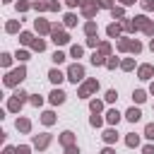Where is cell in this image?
Returning <instances> with one entry per match:
<instances>
[{"label": "cell", "mask_w": 154, "mask_h": 154, "mask_svg": "<svg viewBox=\"0 0 154 154\" xmlns=\"http://www.w3.org/2000/svg\"><path fill=\"white\" fill-rule=\"evenodd\" d=\"M89 108H91V113H101V111H103V103H101V101H96V99H94V101H91V103H89Z\"/></svg>", "instance_id": "d4e9b609"}, {"label": "cell", "mask_w": 154, "mask_h": 154, "mask_svg": "<svg viewBox=\"0 0 154 154\" xmlns=\"http://www.w3.org/2000/svg\"><path fill=\"white\" fill-rule=\"evenodd\" d=\"M60 144H63L65 149H67V147H72V144H75V135H72L70 130H65V132L60 135Z\"/></svg>", "instance_id": "8fae6325"}, {"label": "cell", "mask_w": 154, "mask_h": 154, "mask_svg": "<svg viewBox=\"0 0 154 154\" xmlns=\"http://www.w3.org/2000/svg\"><path fill=\"white\" fill-rule=\"evenodd\" d=\"M48 10H53V12L60 10V2H58V0H51V2H48Z\"/></svg>", "instance_id": "c3c4849f"}, {"label": "cell", "mask_w": 154, "mask_h": 154, "mask_svg": "<svg viewBox=\"0 0 154 154\" xmlns=\"http://www.w3.org/2000/svg\"><path fill=\"white\" fill-rule=\"evenodd\" d=\"M120 31H123V24H116V22H113V24H108V26H106V34H108L111 38L120 36Z\"/></svg>", "instance_id": "7c38bea8"}, {"label": "cell", "mask_w": 154, "mask_h": 154, "mask_svg": "<svg viewBox=\"0 0 154 154\" xmlns=\"http://www.w3.org/2000/svg\"><path fill=\"white\" fill-rule=\"evenodd\" d=\"M67 5H70V7H77L79 2H77V0H67Z\"/></svg>", "instance_id": "db71d44e"}, {"label": "cell", "mask_w": 154, "mask_h": 154, "mask_svg": "<svg viewBox=\"0 0 154 154\" xmlns=\"http://www.w3.org/2000/svg\"><path fill=\"white\" fill-rule=\"evenodd\" d=\"M132 99H135V101H137V103H142V101H144V99H147V94H144V91H142V89H137V91H132Z\"/></svg>", "instance_id": "f546056e"}, {"label": "cell", "mask_w": 154, "mask_h": 154, "mask_svg": "<svg viewBox=\"0 0 154 154\" xmlns=\"http://www.w3.org/2000/svg\"><path fill=\"white\" fill-rule=\"evenodd\" d=\"M41 123H43V125H53V123H55V113H53V111H46V113L41 116Z\"/></svg>", "instance_id": "ffe728a7"}, {"label": "cell", "mask_w": 154, "mask_h": 154, "mask_svg": "<svg viewBox=\"0 0 154 154\" xmlns=\"http://www.w3.org/2000/svg\"><path fill=\"white\" fill-rule=\"evenodd\" d=\"M149 91H152V94H154V82H152V87H149Z\"/></svg>", "instance_id": "680465c9"}, {"label": "cell", "mask_w": 154, "mask_h": 154, "mask_svg": "<svg viewBox=\"0 0 154 154\" xmlns=\"http://www.w3.org/2000/svg\"><path fill=\"white\" fill-rule=\"evenodd\" d=\"M5 31H7V34H17V31H19V22H17V19L7 22V24H5Z\"/></svg>", "instance_id": "44dd1931"}, {"label": "cell", "mask_w": 154, "mask_h": 154, "mask_svg": "<svg viewBox=\"0 0 154 154\" xmlns=\"http://www.w3.org/2000/svg\"><path fill=\"white\" fill-rule=\"evenodd\" d=\"M17 130L19 132H29L31 130V120L29 118H17Z\"/></svg>", "instance_id": "9a60e30c"}, {"label": "cell", "mask_w": 154, "mask_h": 154, "mask_svg": "<svg viewBox=\"0 0 154 154\" xmlns=\"http://www.w3.org/2000/svg\"><path fill=\"white\" fill-rule=\"evenodd\" d=\"M120 67H123V70H132V67H135V60H132V58H125V60L120 63Z\"/></svg>", "instance_id": "d6a6232c"}, {"label": "cell", "mask_w": 154, "mask_h": 154, "mask_svg": "<svg viewBox=\"0 0 154 154\" xmlns=\"http://www.w3.org/2000/svg\"><path fill=\"white\" fill-rule=\"evenodd\" d=\"M67 79H70V82H75V84H77V82H82V79H84V67H82L79 63L70 65V67H67Z\"/></svg>", "instance_id": "277c9868"}, {"label": "cell", "mask_w": 154, "mask_h": 154, "mask_svg": "<svg viewBox=\"0 0 154 154\" xmlns=\"http://www.w3.org/2000/svg\"><path fill=\"white\" fill-rule=\"evenodd\" d=\"M142 154H154V144H147V147H142Z\"/></svg>", "instance_id": "816d5d0a"}, {"label": "cell", "mask_w": 154, "mask_h": 154, "mask_svg": "<svg viewBox=\"0 0 154 154\" xmlns=\"http://www.w3.org/2000/svg\"><path fill=\"white\" fill-rule=\"evenodd\" d=\"M34 7H36L38 12H43V10H48V2H46V0H36V2H34Z\"/></svg>", "instance_id": "d590c367"}, {"label": "cell", "mask_w": 154, "mask_h": 154, "mask_svg": "<svg viewBox=\"0 0 154 154\" xmlns=\"http://www.w3.org/2000/svg\"><path fill=\"white\" fill-rule=\"evenodd\" d=\"M130 51H132V53H140V51H142V43H140L137 38H135V41H130Z\"/></svg>", "instance_id": "74e56055"}, {"label": "cell", "mask_w": 154, "mask_h": 154, "mask_svg": "<svg viewBox=\"0 0 154 154\" xmlns=\"http://www.w3.org/2000/svg\"><path fill=\"white\" fill-rule=\"evenodd\" d=\"M51 36H53V43L55 46H65L67 41H70V36L60 29V26H53V31H51Z\"/></svg>", "instance_id": "8992f818"}, {"label": "cell", "mask_w": 154, "mask_h": 154, "mask_svg": "<svg viewBox=\"0 0 154 154\" xmlns=\"http://www.w3.org/2000/svg\"><path fill=\"white\" fill-rule=\"evenodd\" d=\"M99 7H101V5H99L96 0H89V2H87V5L82 7V14H84V17L89 19V17H94V14L99 12Z\"/></svg>", "instance_id": "52a82bcc"}, {"label": "cell", "mask_w": 154, "mask_h": 154, "mask_svg": "<svg viewBox=\"0 0 154 154\" xmlns=\"http://www.w3.org/2000/svg\"><path fill=\"white\" fill-rule=\"evenodd\" d=\"M149 48H152V51H154V38H152V41H149Z\"/></svg>", "instance_id": "6f0895ef"}, {"label": "cell", "mask_w": 154, "mask_h": 154, "mask_svg": "<svg viewBox=\"0 0 154 154\" xmlns=\"http://www.w3.org/2000/svg\"><path fill=\"white\" fill-rule=\"evenodd\" d=\"M31 48H34V51H38V53H41V51H43V48H46V41H41V38H34V41H31Z\"/></svg>", "instance_id": "cb8c5ba5"}, {"label": "cell", "mask_w": 154, "mask_h": 154, "mask_svg": "<svg viewBox=\"0 0 154 154\" xmlns=\"http://www.w3.org/2000/svg\"><path fill=\"white\" fill-rule=\"evenodd\" d=\"M31 149L26 147V144H19V147H14V154H29Z\"/></svg>", "instance_id": "7bdbcfd3"}, {"label": "cell", "mask_w": 154, "mask_h": 154, "mask_svg": "<svg viewBox=\"0 0 154 154\" xmlns=\"http://www.w3.org/2000/svg\"><path fill=\"white\" fill-rule=\"evenodd\" d=\"M87 46H91V48H99V38H96V36H89V38H87Z\"/></svg>", "instance_id": "ee69618b"}, {"label": "cell", "mask_w": 154, "mask_h": 154, "mask_svg": "<svg viewBox=\"0 0 154 154\" xmlns=\"http://www.w3.org/2000/svg\"><path fill=\"white\" fill-rule=\"evenodd\" d=\"M29 101H31V103H34V106H41V103H43V99H41V96H38V94H36V96H31V99H29Z\"/></svg>", "instance_id": "681fc988"}, {"label": "cell", "mask_w": 154, "mask_h": 154, "mask_svg": "<svg viewBox=\"0 0 154 154\" xmlns=\"http://www.w3.org/2000/svg\"><path fill=\"white\" fill-rule=\"evenodd\" d=\"M75 24H77V17H75L72 12H70V14H65V26H75Z\"/></svg>", "instance_id": "1f68e13d"}, {"label": "cell", "mask_w": 154, "mask_h": 154, "mask_svg": "<svg viewBox=\"0 0 154 154\" xmlns=\"http://www.w3.org/2000/svg\"><path fill=\"white\" fill-rule=\"evenodd\" d=\"M103 142H106V144L118 142V132H116V130H106V132H103Z\"/></svg>", "instance_id": "ac0fdd59"}, {"label": "cell", "mask_w": 154, "mask_h": 154, "mask_svg": "<svg viewBox=\"0 0 154 154\" xmlns=\"http://www.w3.org/2000/svg\"><path fill=\"white\" fill-rule=\"evenodd\" d=\"M82 53H84V51H82V46H77V43L70 48V55H72V58H82Z\"/></svg>", "instance_id": "83f0119b"}, {"label": "cell", "mask_w": 154, "mask_h": 154, "mask_svg": "<svg viewBox=\"0 0 154 154\" xmlns=\"http://www.w3.org/2000/svg\"><path fill=\"white\" fill-rule=\"evenodd\" d=\"M123 29L125 31H135L137 26H135V19H123Z\"/></svg>", "instance_id": "484cf974"}, {"label": "cell", "mask_w": 154, "mask_h": 154, "mask_svg": "<svg viewBox=\"0 0 154 154\" xmlns=\"http://www.w3.org/2000/svg\"><path fill=\"white\" fill-rule=\"evenodd\" d=\"M48 79H51V82H55V84H60V82L65 79V75H63L60 70H51V72H48Z\"/></svg>", "instance_id": "2e32d148"}, {"label": "cell", "mask_w": 154, "mask_h": 154, "mask_svg": "<svg viewBox=\"0 0 154 154\" xmlns=\"http://www.w3.org/2000/svg\"><path fill=\"white\" fill-rule=\"evenodd\" d=\"M118 51H130V41L128 38H120L118 41Z\"/></svg>", "instance_id": "8d00e7d4"}, {"label": "cell", "mask_w": 154, "mask_h": 154, "mask_svg": "<svg viewBox=\"0 0 154 154\" xmlns=\"http://www.w3.org/2000/svg\"><path fill=\"white\" fill-rule=\"evenodd\" d=\"M24 77H26V70L19 65L17 70H10V72H7V77H5V87H17Z\"/></svg>", "instance_id": "7a4b0ae2"}, {"label": "cell", "mask_w": 154, "mask_h": 154, "mask_svg": "<svg viewBox=\"0 0 154 154\" xmlns=\"http://www.w3.org/2000/svg\"><path fill=\"white\" fill-rule=\"evenodd\" d=\"M144 137H147V140H154V123H149V125L144 128Z\"/></svg>", "instance_id": "e575fe53"}, {"label": "cell", "mask_w": 154, "mask_h": 154, "mask_svg": "<svg viewBox=\"0 0 154 154\" xmlns=\"http://www.w3.org/2000/svg\"><path fill=\"white\" fill-rule=\"evenodd\" d=\"M135 26H137V29H142L147 36H154V22H152V19H147L144 14H137V17H135Z\"/></svg>", "instance_id": "3957f363"}, {"label": "cell", "mask_w": 154, "mask_h": 154, "mask_svg": "<svg viewBox=\"0 0 154 154\" xmlns=\"http://www.w3.org/2000/svg\"><path fill=\"white\" fill-rule=\"evenodd\" d=\"M5 2H12V0H5Z\"/></svg>", "instance_id": "91938a15"}, {"label": "cell", "mask_w": 154, "mask_h": 154, "mask_svg": "<svg viewBox=\"0 0 154 154\" xmlns=\"http://www.w3.org/2000/svg\"><path fill=\"white\" fill-rule=\"evenodd\" d=\"M10 63H12V55H10V53H2V55H0V65H2V67H10Z\"/></svg>", "instance_id": "f1b7e54d"}, {"label": "cell", "mask_w": 154, "mask_h": 154, "mask_svg": "<svg viewBox=\"0 0 154 154\" xmlns=\"http://www.w3.org/2000/svg\"><path fill=\"white\" fill-rule=\"evenodd\" d=\"M96 89H99V82H96V79H87V82L77 89V96H79V99H87V96H89L91 91H96Z\"/></svg>", "instance_id": "5b68a950"}, {"label": "cell", "mask_w": 154, "mask_h": 154, "mask_svg": "<svg viewBox=\"0 0 154 154\" xmlns=\"http://www.w3.org/2000/svg\"><path fill=\"white\" fill-rule=\"evenodd\" d=\"M26 96H29V94H26V91H22V89H19V91H14V94L10 96V101H7V111H12V113H17V111H19L22 106H24V101H26Z\"/></svg>", "instance_id": "6da1fadb"}, {"label": "cell", "mask_w": 154, "mask_h": 154, "mask_svg": "<svg viewBox=\"0 0 154 154\" xmlns=\"http://www.w3.org/2000/svg\"><path fill=\"white\" fill-rule=\"evenodd\" d=\"M63 60H65V53L55 51V53H53V63H63Z\"/></svg>", "instance_id": "f6af8a7d"}, {"label": "cell", "mask_w": 154, "mask_h": 154, "mask_svg": "<svg viewBox=\"0 0 154 154\" xmlns=\"http://www.w3.org/2000/svg\"><path fill=\"white\" fill-rule=\"evenodd\" d=\"M125 118H128L130 123H137V120L142 118V113H140V108H135V106H132V108H128V113H125Z\"/></svg>", "instance_id": "5bb4252c"}, {"label": "cell", "mask_w": 154, "mask_h": 154, "mask_svg": "<svg viewBox=\"0 0 154 154\" xmlns=\"http://www.w3.org/2000/svg\"><path fill=\"white\" fill-rule=\"evenodd\" d=\"M84 34H87V36H96V24H94V22H87V24H84Z\"/></svg>", "instance_id": "603a6c76"}, {"label": "cell", "mask_w": 154, "mask_h": 154, "mask_svg": "<svg viewBox=\"0 0 154 154\" xmlns=\"http://www.w3.org/2000/svg\"><path fill=\"white\" fill-rule=\"evenodd\" d=\"M125 144H128V147H137V144H140V135H135V132H130V135L125 137Z\"/></svg>", "instance_id": "7402d4cb"}, {"label": "cell", "mask_w": 154, "mask_h": 154, "mask_svg": "<svg viewBox=\"0 0 154 154\" xmlns=\"http://www.w3.org/2000/svg\"><path fill=\"white\" fill-rule=\"evenodd\" d=\"M123 2H125V5H135L137 0H123Z\"/></svg>", "instance_id": "9f6ffc18"}, {"label": "cell", "mask_w": 154, "mask_h": 154, "mask_svg": "<svg viewBox=\"0 0 154 154\" xmlns=\"http://www.w3.org/2000/svg\"><path fill=\"white\" fill-rule=\"evenodd\" d=\"M111 17H113V19H120V17H123V7H113V10H111Z\"/></svg>", "instance_id": "f35d334b"}, {"label": "cell", "mask_w": 154, "mask_h": 154, "mask_svg": "<svg viewBox=\"0 0 154 154\" xmlns=\"http://www.w3.org/2000/svg\"><path fill=\"white\" fill-rule=\"evenodd\" d=\"M99 51L103 55H111V43H99Z\"/></svg>", "instance_id": "ab89813d"}, {"label": "cell", "mask_w": 154, "mask_h": 154, "mask_svg": "<svg viewBox=\"0 0 154 154\" xmlns=\"http://www.w3.org/2000/svg\"><path fill=\"white\" fill-rule=\"evenodd\" d=\"M101 154H116V152H113V149H111V147H106V149H103V152H101Z\"/></svg>", "instance_id": "11a10c76"}, {"label": "cell", "mask_w": 154, "mask_h": 154, "mask_svg": "<svg viewBox=\"0 0 154 154\" xmlns=\"http://www.w3.org/2000/svg\"><path fill=\"white\" fill-rule=\"evenodd\" d=\"M89 123H91V125H94V128H99V125H101V123H103V120H101V116H99V113H94V116H91V120H89Z\"/></svg>", "instance_id": "b9f144b4"}, {"label": "cell", "mask_w": 154, "mask_h": 154, "mask_svg": "<svg viewBox=\"0 0 154 154\" xmlns=\"http://www.w3.org/2000/svg\"><path fill=\"white\" fill-rule=\"evenodd\" d=\"M48 144H51V135H48V132H43V135H36V137H34V147H36V149H46Z\"/></svg>", "instance_id": "ba28073f"}, {"label": "cell", "mask_w": 154, "mask_h": 154, "mask_svg": "<svg viewBox=\"0 0 154 154\" xmlns=\"http://www.w3.org/2000/svg\"><path fill=\"white\" fill-rule=\"evenodd\" d=\"M65 154H79V149L72 144V147H67V152H65Z\"/></svg>", "instance_id": "f5cc1de1"}, {"label": "cell", "mask_w": 154, "mask_h": 154, "mask_svg": "<svg viewBox=\"0 0 154 154\" xmlns=\"http://www.w3.org/2000/svg\"><path fill=\"white\" fill-rule=\"evenodd\" d=\"M106 120H108L111 125H118V120H120V113H118L116 108H111V111L106 113Z\"/></svg>", "instance_id": "e0dca14e"}, {"label": "cell", "mask_w": 154, "mask_h": 154, "mask_svg": "<svg viewBox=\"0 0 154 154\" xmlns=\"http://www.w3.org/2000/svg\"><path fill=\"white\" fill-rule=\"evenodd\" d=\"M63 101H65V91L53 89V91H51V103H55V106H58V103H63Z\"/></svg>", "instance_id": "4fadbf2b"}, {"label": "cell", "mask_w": 154, "mask_h": 154, "mask_svg": "<svg viewBox=\"0 0 154 154\" xmlns=\"http://www.w3.org/2000/svg\"><path fill=\"white\" fill-rule=\"evenodd\" d=\"M99 5H101V7H108V10H113V7H116V5H113V0H99Z\"/></svg>", "instance_id": "7dc6e473"}, {"label": "cell", "mask_w": 154, "mask_h": 154, "mask_svg": "<svg viewBox=\"0 0 154 154\" xmlns=\"http://www.w3.org/2000/svg\"><path fill=\"white\" fill-rule=\"evenodd\" d=\"M91 63H94V65H106V55H103L101 51H94V55H91Z\"/></svg>", "instance_id": "d6986e66"}, {"label": "cell", "mask_w": 154, "mask_h": 154, "mask_svg": "<svg viewBox=\"0 0 154 154\" xmlns=\"http://www.w3.org/2000/svg\"><path fill=\"white\" fill-rule=\"evenodd\" d=\"M29 7H34V5H31V2H26V0H19V2H17V10H19V12H26Z\"/></svg>", "instance_id": "4dcf8cb0"}, {"label": "cell", "mask_w": 154, "mask_h": 154, "mask_svg": "<svg viewBox=\"0 0 154 154\" xmlns=\"http://www.w3.org/2000/svg\"><path fill=\"white\" fill-rule=\"evenodd\" d=\"M34 29H36L38 34H51V31H53V24H48L46 19H36V22H34Z\"/></svg>", "instance_id": "9c48e42d"}, {"label": "cell", "mask_w": 154, "mask_h": 154, "mask_svg": "<svg viewBox=\"0 0 154 154\" xmlns=\"http://www.w3.org/2000/svg\"><path fill=\"white\" fill-rule=\"evenodd\" d=\"M116 99H118V91H116V89H108V91H106V101H108V103H113Z\"/></svg>", "instance_id": "836d02e7"}, {"label": "cell", "mask_w": 154, "mask_h": 154, "mask_svg": "<svg viewBox=\"0 0 154 154\" xmlns=\"http://www.w3.org/2000/svg\"><path fill=\"white\" fill-rule=\"evenodd\" d=\"M137 75H140V79H152V75H154V67H152V65H140Z\"/></svg>", "instance_id": "30bf717a"}, {"label": "cell", "mask_w": 154, "mask_h": 154, "mask_svg": "<svg viewBox=\"0 0 154 154\" xmlns=\"http://www.w3.org/2000/svg\"><path fill=\"white\" fill-rule=\"evenodd\" d=\"M116 65H118V58H108V60H106V67H108V70H116Z\"/></svg>", "instance_id": "bcb514c9"}, {"label": "cell", "mask_w": 154, "mask_h": 154, "mask_svg": "<svg viewBox=\"0 0 154 154\" xmlns=\"http://www.w3.org/2000/svg\"><path fill=\"white\" fill-rule=\"evenodd\" d=\"M14 58H17L19 63H24V60H29V53H26V51H17V55H14Z\"/></svg>", "instance_id": "60d3db41"}, {"label": "cell", "mask_w": 154, "mask_h": 154, "mask_svg": "<svg viewBox=\"0 0 154 154\" xmlns=\"http://www.w3.org/2000/svg\"><path fill=\"white\" fill-rule=\"evenodd\" d=\"M31 41H34V36H31L29 31H22V34H19V43H31Z\"/></svg>", "instance_id": "4316f807"}, {"label": "cell", "mask_w": 154, "mask_h": 154, "mask_svg": "<svg viewBox=\"0 0 154 154\" xmlns=\"http://www.w3.org/2000/svg\"><path fill=\"white\" fill-rule=\"evenodd\" d=\"M142 7L144 10H154V0H142Z\"/></svg>", "instance_id": "f907efd6"}]
</instances>
